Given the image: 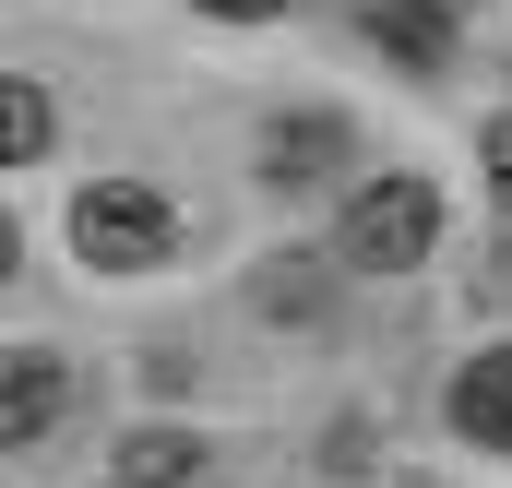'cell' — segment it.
I'll list each match as a JSON object with an SVG mask.
<instances>
[{
	"label": "cell",
	"mask_w": 512,
	"mask_h": 488,
	"mask_svg": "<svg viewBox=\"0 0 512 488\" xmlns=\"http://www.w3.org/2000/svg\"><path fill=\"white\" fill-rule=\"evenodd\" d=\"M429 239H441V191H429V179H370V191L346 203V227H334V250H346L358 274H417Z\"/></svg>",
	"instance_id": "cell-1"
},
{
	"label": "cell",
	"mask_w": 512,
	"mask_h": 488,
	"mask_svg": "<svg viewBox=\"0 0 512 488\" xmlns=\"http://www.w3.org/2000/svg\"><path fill=\"white\" fill-rule=\"evenodd\" d=\"M72 239H84V262H108V274H155V262L179 250V215H167V191H143V179H96V191L72 203Z\"/></svg>",
	"instance_id": "cell-2"
},
{
	"label": "cell",
	"mask_w": 512,
	"mask_h": 488,
	"mask_svg": "<svg viewBox=\"0 0 512 488\" xmlns=\"http://www.w3.org/2000/svg\"><path fill=\"white\" fill-rule=\"evenodd\" d=\"M60 405H72V369L48 358V346H0V453L48 441V429H60Z\"/></svg>",
	"instance_id": "cell-3"
},
{
	"label": "cell",
	"mask_w": 512,
	"mask_h": 488,
	"mask_svg": "<svg viewBox=\"0 0 512 488\" xmlns=\"http://www.w3.org/2000/svg\"><path fill=\"white\" fill-rule=\"evenodd\" d=\"M453 429H465V441H512V346L465 358V381H453Z\"/></svg>",
	"instance_id": "cell-4"
},
{
	"label": "cell",
	"mask_w": 512,
	"mask_h": 488,
	"mask_svg": "<svg viewBox=\"0 0 512 488\" xmlns=\"http://www.w3.org/2000/svg\"><path fill=\"white\" fill-rule=\"evenodd\" d=\"M334 155H346V120H274V143H262V179H334Z\"/></svg>",
	"instance_id": "cell-5"
},
{
	"label": "cell",
	"mask_w": 512,
	"mask_h": 488,
	"mask_svg": "<svg viewBox=\"0 0 512 488\" xmlns=\"http://www.w3.org/2000/svg\"><path fill=\"white\" fill-rule=\"evenodd\" d=\"M120 488H203V441H179V429H131V441H120Z\"/></svg>",
	"instance_id": "cell-6"
},
{
	"label": "cell",
	"mask_w": 512,
	"mask_h": 488,
	"mask_svg": "<svg viewBox=\"0 0 512 488\" xmlns=\"http://www.w3.org/2000/svg\"><path fill=\"white\" fill-rule=\"evenodd\" d=\"M370 36H382L393 60H417V72H429V60L453 48V24H441V0H370Z\"/></svg>",
	"instance_id": "cell-7"
},
{
	"label": "cell",
	"mask_w": 512,
	"mask_h": 488,
	"mask_svg": "<svg viewBox=\"0 0 512 488\" xmlns=\"http://www.w3.org/2000/svg\"><path fill=\"white\" fill-rule=\"evenodd\" d=\"M24 155H48V96L24 72H0V167H24Z\"/></svg>",
	"instance_id": "cell-8"
},
{
	"label": "cell",
	"mask_w": 512,
	"mask_h": 488,
	"mask_svg": "<svg viewBox=\"0 0 512 488\" xmlns=\"http://www.w3.org/2000/svg\"><path fill=\"white\" fill-rule=\"evenodd\" d=\"M203 12H227V24H262V12H286V0H203Z\"/></svg>",
	"instance_id": "cell-9"
},
{
	"label": "cell",
	"mask_w": 512,
	"mask_h": 488,
	"mask_svg": "<svg viewBox=\"0 0 512 488\" xmlns=\"http://www.w3.org/2000/svg\"><path fill=\"white\" fill-rule=\"evenodd\" d=\"M489 179H501V191H512V120L489 131Z\"/></svg>",
	"instance_id": "cell-10"
},
{
	"label": "cell",
	"mask_w": 512,
	"mask_h": 488,
	"mask_svg": "<svg viewBox=\"0 0 512 488\" xmlns=\"http://www.w3.org/2000/svg\"><path fill=\"white\" fill-rule=\"evenodd\" d=\"M12 250H24V239H12V215H0V274H12Z\"/></svg>",
	"instance_id": "cell-11"
}]
</instances>
